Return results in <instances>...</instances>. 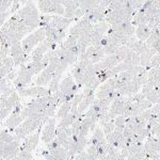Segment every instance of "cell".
I'll return each instance as SVG.
<instances>
[{
    "label": "cell",
    "mask_w": 160,
    "mask_h": 160,
    "mask_svg": "<svg viewBox=\"0 0 160 160\" xmlns=\"http://www.w3.org/2000/svg\"><path fill=\"white\" fill-rule=\"evenodd\" d=\"M46 38V31L45 27H40L38 30H35L33 33H30L27 38H25L22 42V47L25 53L30 55L31 51L34 49V47L42 43Z\"/></svg>",
    "instance_id": "1"
},
{
    "label": "cell",
    "mask_w": 160,
    "mask_h": 160,
    "mask_svg": "<svg viewBox=\"0 0 160 160\" xmlns=\"http://www.w3.org/2000/svg\"><path fill=\"white\" fill-rule=\"evenodd\" d=\"M32 76L33 75L31 74L29 71H27L25 64L22 65L18 73H17L16 78L14 79V82H13L15 89H16L17 91H19V90H22V89H25V88H27L31 83Z\"/></svg>",
    "instance_id": "2"
},
{
    "label": "cell",
    "mask_w": 160,
    "mask_h": 160,
    "mask_svg": "<svg viewBox=\"0 0 160 160\" xmlns=\"http://www.w3.org/2000/svg\"><path fill=\"white\" fill-rule=\"evenodd\" d=\"M17 92H18L20 97H42V96H47V95L50 94L49 90L41 86L25 88V89L19 90Z\"/></svg>",
    "instance_id": "3"
},
{
    "label": "cell",
    "mask_w": 160,
    "mask_h": 160,
    "mask_svg": "<svg viewBox=\"0 0 160 160\" xmlns=\"http://www.w3.org/2000/svg\"><path fill=\"white\" fill-rule=\"evenodd\" d=\"M56 138V118H49L46 122L45 128L42 132V141L44 143H49Z\"/></svg>",
    "instance_id": "4"
},
{
    "label": "cell",
    "mask_w": 160,
    "mask_h": 160,
    "mask_svg": "<svg viewBox=\"0 0 160 160\" xmlns=\"http://www.w3.org/2000/svg\"><path fill=\"white\" fill-rule=\"evenodd\" d=\"M17 14L19 15L20 18L24 19L30 16H38V11L34 4L31 2V0H29V1L26 2V4L22 9H19L17 11Z\"/></svg>",
    "instance_id": "5"
},
{
    "label": "cell",
    "mask_w": 160,
    "mask_h": 160,
    "mask_svg": "<svg viewBox=\"0 0 160 160\" xmlns=\"http://www.w3.org/2000/svg\"><path fill=\"white\" fill-rule=\"evenodd\" d=\"M45 123H43L42 121L40 120H31V118H27L22 121V124H20L24 130L26 131L27 135H31L34 130L38 129V128H42V126Z\"/></svg>",
    "instance_id": "6"
},
{
    "label": "cell",
    "mask_w": 160,
    "mask_h": 160,
    "mask_svg": "<svg viewBox=\"0 0 160 160\" xmlns=\"http://www.w3.org/2000/svg\"><path fill=\"white\" fill-rule=\"evenodd\" d=\"M41 129V128H40ZM24 143L22 145H20V148L27 149L29 152H32L37 148L38 142H40V131L38 133H34V135H28L26 138L24 139Z\"/></svg>",
    "instance_id": "7"
},
{
    "label": "cell",
    "mask_w": 160,
    "mask_h": 160,
    "mask_svg": "<svg viewBox=\"0 0 160 160\" xmlns=\"http://www.w3.org/2000/svg\"><path fill=\"white\" fill-rule=\"evenodd\" d=\"M52 77H53V74L48 71L47 68H44L40 73V75L38 76L37 80H35V83H37V86L45 87L50 83Z\"/></svg>",
    "instance_id": "8"
},
{
    "label": "cell",
    "mask_w": 160,
    "mask_h": 160,
    "mask_svg": "<svg viewBox=\"0 0 160 160\" xmlns=\"http://www.w3.org/2000/svg\"><path fill=\"white\" fill-rule=\"evenodd\" d=\"M153 57V53L151 51V48L146 46V48L140 53V65L146 68V71L151 69V59Z\"/></svg>",
    "instance_id": "9"
},
{
    "label": "cell",
    "mask_w": 160,
    "mask_h": 160,
    "mask_svg": "<svg viewBox=\"0 0 160 160\" xmlns=\"http://www.w3.org/2000/svg\"><path fill=\"white\" fill-rule=\"evenodd\" d=\"M22 121H24V118H22V115L20 114L12 113L11 117L6 121V124H4V125H6L7 128H9L10 130L13 131L14 130V128H16L17 126H19L20 124L22 123Z\"/></svg>",
    "instance_id": "10"
},
{
    "label": "cell",
    "mask_w": 160,
    "mask_h": 160,
    "mask_svg": "<svg viewBox=\"0 0 160 160\" xmlns=\"http://www.w3.org/2000/svg\"><path fill=\"white\" fill-rule=\"evenodd\" d=\"M151 33H152V30L148 27V25H139V26H137V28H136L135 34L138 40L145 42L149 35H151Z\"/></svg>",
    "instance_id": "11"
},
{
    "label": "cell",
    "mask_w": 160,
    "mask_h": 160,
    "mask_svg": "<svg viewBox=\"0 0 160 160\" xmlns=\"http://www.w3.org/2000/svg\"><path fill=\"white\" fill-rule=\"evenodd\" d=\"M72 75H73L75 82L77 83V86L81 88L83 86V75H84V69L81 68L78 64L76 63V65L74 66L73 71H72Z\"/></svg>",
    "instance_id": "12"
},
{
    "label": "cell",
    "mask_w": 160,
    "mask_h": 160,
    "mask_svg": "<svg viewBox=\"0 0 160 160\" xmlns=\"http://www.w3.org/2000/svg\"><path fill=\"white\" fill-rule=\"evenodd\" d=\"M77 118H78L77 114L69 112L68 114L66 115V117H64L63 118H61V121L59 122L58 126H60V127H69V126L73 125V123L77 120Z\"/></svg>",
    "instance_id": "13"
},
{
    "label": "cell",
    "mask_w": 160,
    "mask_h": 160,
    "mask_svg": "<svg viewBox=\"0 0 160 160\" xmlns=\"http://www.w3.org/2000/svg\"><path fill=\"white\" fill-rule=\"evenodd\" d=\"M49 153L55 157L56 160H66L68 159V151L64 148L63 146H59L58 148L52 149V151H49Z\"/></svg>",
    "instance_id": "14"
},
{
    "label": "cell",
    "mask_w": 160,
    "mask_h": 160,
    "mask_svg": "<svg viewBox=\"0 0 160 160\" xmlns=\"http://www.w3.org/2000/svg\"><path fill=\"white\" fill-rule=\"evenodd\" d=\"M123 62H125L126 64H128V65H130V66L140 65V55L135 52V51L131 49L130 53Z\"/></svg>",
    "instance_id": "15"
},
{
    "label": "cell",
    "mask_w": 160,
    "mask_h": 160,
    "mask_svg": "<svg viewBox=\"0 0 160 160\" xmlns=\"http://www.w3.org/2000/svg\"><path fill=\"white\" fill-rule=\"evenodd\" d=\"M71 108H72V102H63L60 108H59L58 112H57V118H63L64 117L68 114L71 112Z\"/></svg>",
    "instance_id": "16"
},
{
    "label": "cell",
    "mask_w": 160,
    "mask_h": 160,
    "mask_svg": "<svg viewBox=\"0 0 160 160\" xmlns=\"http://www.w3.org/2000/svg\"><path fill=\"white\" fill-rule=\"evenodd\" d=\"M105 57H106V53L104 51V48L102 47H98V48L95 47V51H94V53L91 56V58H90V62H91L92 64L98 63V62L102 61Z\"/></svg>",
    "instance_id": "17"
},
{
    "label": "cell",
    "mask_w": 160,
    "mask_h": 160,
    "mask_svg": "<svg viewBox=\"0 0 160 160\" xmlns=\"http://www.w3.org/2000/svg\"><path fill=\"white\" fill-rule=\"evenodd\" d=\"M95 139H96L97 141H98V144H102V145H105V144H107V139H106V135L104 132V130L102 129L100 127H95L94 131H93V136Z\"/></svg>",
    "instance_id": "18"
},
{
    "label": "cell",
    "mask_w": 160,
    "mask_h": 160,
    "mask_svg": "<svg viewBox=\"0 0 160 160\" xmlns=\"http://www.w3.org/2000/svg\"><path fill=\"white\" fill-rule=\"evenodd\" d=\"M109 28H110V25L108 24V22H96V24H94V29H93V31L97 32L100 35H105L106 33L108 32Z\"/></svg>",
    "instance_id": "19"
},
{
    "label": "cell",
    "mask_w": 160,
    "mask_h": 160,
    "mask_svg": "<svg viewBox=\"0 0 160 160\" xmlns=\"http://www.w3.org/2000/svg\"><path fill=\"white\" fill-rule=\"evenodd\" d=\"M62 75H58V74H53V77L51 79L50 83H49V91L50 94L52 93H56L57 91H59V86H60V79H61Z\"/></svg>",
    "instance_id": "20"
},
{
    "label": "cell",
    "mask_w": 160,
    "mask_h": 160,
    "mask_svg": "<svg viewBox=\"0 0 160 160\" xmlns=\"http://www.w3.org/2000/svg\"><path fill=\"white\" fill-rule=\"evenodd\" d=\"M24 53V50H22V43L20 42H16L11 45V51H10V55H11L12 58H15V57H18L20 55Z\"/></svg>",
    "instance_id": "21"
},
{
    "label": "cell",
    "mask_w": 160,
    "mask_h": 160,
    "mask_svg": "<svg viewBox=\"0 0 160 160\" xmlns=\"http://www.w3.org/2000/svg\"><path fill=\"white\" fill-rule=\"evenodd\" d=\"M88 144H89V139L87 137L78 136V139H77V154L84 151V148H86Z\"/></svg>",
    "instance_id": "22"
},
{
    "label": "cell",
    "mask_w": 160,
    "mask_h": 160,
    "mask_svg": "<svg viewBox=\"0 0 160 160\" xmlns=\"http://www.w3.org/2000/svg\"><path fill=\"white\" fill-rule=\"evenodd\" d=\"M14 140V137H13L11 133H9V131L7 129L2 130L0 132V145L2 144H6V143H10Z\"/></svg>",
    "instance_id": "23"
},
{
    "label": "cell",
    "mask_w": 160,
    "mask_h": 160,
    "mask_svg": "<svg viewBox=\"0 0 160 160\" xmlns=\"http://www.w3.org/2000/svg\"><path fill=\"white\" fill-rule=\"evenodd\" d=\"M102 48H104L106 56H109V55H114V53L117 52L118 46H117L115 44H113L112 42H109V40H108V44L106 46H104Z\"/></svg>",
    "instance_id": "24"
},
{
    "label": "cell",
    "mask_w": 160,
    "mask_h": 160,
    "mask_svg": "<svg viewBox=\"0 0 160 160\" xmlns=\"http://www.w3.org/2000/svg\"><path fill=\"white\" fill-rule=\"evenodd\" d=\"M77 40H78V38L77 37H75V35H73V34H69L68 37V38H66V40L64 41L62 44H63L64 47H66L68 49V48H71V47H73V46L76 45Z\"/></svg>",
    "instance_id": "25"
},
{
    "label": "cell",
    "mask_w": 160,
    "mask_h": 160,
    "mask_svg": "<svg viewBox=\"0 0 160 160\" xmlns=\"http://www.w3.org/2000/svg\"><path fill=\"white\" fill-rule=\"evenodd\" d=\"M146 48V44H145V42H143V41H140V40H137V42L133 44V46H132V49L135 52H137V53H140L143 51L144 49Z\"/></svg>",
    "instance_id": "26"
},
{
    "label": "cell",
    "mask_w": 160,
    "mask_h": 160,
    "mask_svg": "<svg viewBox=\"0 0 160 160\" xmlns=\"http://www.w3.org/2000/svg\"><path fill=\"white\" fill-rule=\"evenodd\" d=\"M115 128V124H114V120L110 121V122H107L105 123L104 125H102V130H104L105 135H109V133L112 132L113 130H114Z\"/></svg>",
    "instance_id": "27"
},
{
    "label": "cell",
    "mask_w": 160,
    "mask_h": 160,
    "mask_svg": "<svg viewBox=\"0 0 160 160\" xmlns=\"http://www.w3.org/2000/svg\"><path fill=\"white\" fill-rule=\"evenodd\" d=\"M81 118H77L76 121L73 123V125H72V131H73V136H79L80 133V128H81Z\"/></svg>",
    "instance_id": "28"
},
{
    "label": "cell",
    "mask_w": 160,
    "mask_h": 160,
    "mask_svg": "<svg viewBox=\"0 0 160 160\" xmlns=\"http://www.w3.org/2000/svg\"><path fill=\"white\" fill-rule=\"evenodd\" d=\"M8 98H9L10 102L13 105V107H14L15 105H17L20 102L19 94H18V92H16V91H13L11 94H10V96L8 97Z\"/></svg>",
    "instance_id": "29"
},
{
    "label": "cell",
    "mask_w": 160,
    "mask_h": 160,
    "mask_svg": "<svg viewBox=\"0 0 160 160\" xmlns=\"http://www.w3.org/2000/svg\"><path fill=\"white\" fill-rule=\"evenodd\" d=\"M50 20H51V15L43 14L42 16H40V27H46V26H48Z\"/></svg>",
    "instance_id": "30"
},
{
    "label": "cell",
    "mask_w": 160,
    "mask_h": 160,
    "mask_svg": "<svg viewBox=\"0 0 160 160\" xmlns=\"http://www.w3.org/2000/svg\"><path fill=\"white\" fill-rule=\"evenodd\" d=\"M14 0H0V9L3 12H6L7 10H9V8L12 6Z\"/></svg>",
    "instance_id": "31"
},
{
    "label": "cell",
    "mask_w": 160,
    "mask_h": 160,
    "mask_svg": "<svg viewBox=\"0 0 160 160\" xmlns=\"http://www.w3.org/2000/svg\"><path fill=\"white\" fill-rule=\"evenodd\" d=\"M59 146H61V144H60V142H59L58 140V138H56L53 139L52 141H50L49 143H47V148H48V151H52V149H56V148H58Z\"/></svg>",
    "instance_id": "32"
},
{
    "label": "cell",
    "mask_w": 160,
    "mask_h": 160,
    "mask_svg": "<svg viewBox=\"0 0 160 160\" xmlns=\"http://www.w3.org/2000/svg\"><path fill=\"white\" fill-rule=\"evenodd\" d=\"M160 65V55H154L151 59V68H158Z\"/></svg>",
    "instance_id": "33"
},
{
    "label": "cell",
    "mask_w": 160,
    "mask_h": 160,
    "mask_svg": "<svg viewBox=\"0 0 160 160\" xmlns=\"http://www.w3.org/2000/svg\"><path fill=\"white\" fill-rule=\"evenodd\" d=\"M135 133H133V131L131 130V128L128 127L127 125L124 127V130H123V136H124V138L125 139H127V138H131Z\"/></svg>",
    "instance_id": "34"
},
{
    "label": "cell",
    "mask_w": 160,
    "mask_h": 160,
    "mask_svg": "<svg viewBox=\"0 0 160 160\" xmlns=\"http://www.w3.org/2000/svg\"><path fill=\"white\" fill-rule=\"evenodd\" d=\"M75 160H88V154H87V152L82 151L81 153L77 154L76 157H75Z\"/></svg>",
    "instance_id": "35"
},
{
    "label": "cell",
    "mask_w": 160,
    "mask_h": 160,
    "mask_svg": "<svg viewBox=\"0 0 160 160\" xmlns=\"http://www.w3.org/2000/svg\"><path fill=\"white\" fill-rule=\"evenodd\" d=\"M152 48V47H151ZM153 48H155V49H156V51L157 52L159 53L160 55V38H158V40L156 41V42L154 43V45H153Z\"/></svg>",
    "instance_id": "36"
},
{
    "label": "cell",
    "mask_w": 160,
    "mask_h": 160,
    "mask_svg": "<svg viewBox=\"0 0 160 160\" xmlns=\"http://www.w3.org/2000/svg\"><path fill=\"white\" fill-rule=\"evenodd\" d=\"M2 13H3V11H2V10H1V9H0V15H1V14H2Z\"/></svg>",
    "instance_id": "37"
},
{
    "label": "cell",
    "mask_w": 160,
    "mask_h": 160,
    "mask_svg": "<svg viewBox=\"0 0 160 160\" xmlns=\"http://www.w3.org/2000/svg\"><path fill=\"white\" fill-rule=\"evenodd\" d=\"M31 1H35V0H31Z\"/></svg>",
    "instance_id": "38"
},
{
    "label": "cell",
    "mask_w": 160,
    "mask_h": 160,
    "mask_svg": "<svg viewBox=\"0 0 160 160\" xmlns=\"http://www.w3.org/2000/svg\"><path fill=\"white\" fill-rule=\"evenodd\" d=\"M1 160H4V159H1Z\"/></svg>",
    "instance_id": "39"
}]
</instances>
